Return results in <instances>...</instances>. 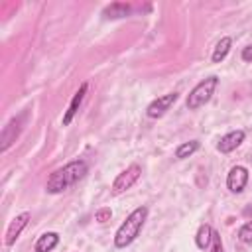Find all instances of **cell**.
Returning a JSON list of instances; mask_svg holds the SVG:
<instances>
[{"label": "cell", "mask_w": 252, "mask_h": 252, "mask_svg": "<svg viewBox=\"0 0 252 252\" xmlns=\"http://www.w3.org/2000/svg\"><path fill=\"white\" fill-rule=\"evenodd\" d=\"M89 173V163L85 159H73L57 169H53L45 181V191L51 195L65 193L73 185H77Z\"/></svg>", "instance_id": "6da1fadb"}, {"label": "cell", "mask_w": 252, "mask_h": 252, "mask_svg": "<svg viewBox=\"0 0 252 252\" xmlns=\"http://www.w3.org/2000/svg\"><path fill=\"white\" fill-rule=\"evenodd\" d=\"M148 215H150V211H148L146 205L136 207V209L120 222V226L116 228V232H114V248H118V250L128 248V246L140 236V232H142V228H144V224H146V220H148Z\"/></svg>", "instance_id": "7a4b0ae2"}, {"label": "cell", "mask_w": 252, "mask_h": 252, "mask_svg": "<svg viewBox=\"0 0 252 252\" xmlns=\"http://www.w3.org/2000/svg\"><path fill=\"white\" fill-rule=\"evenodd\" d=\"M217 87H219V77L217 75H209L207 79L199 81L189 91V94L185 96V108L187 110H199L201 106H205L213 98Z\"/></svg>", "instance_id": "3957f363"}, {"label": "cell", "mask_w": 252, "mask_h": 252, "mask_svg": "<svg viewBox=\"0 0 252 252\" xmlns=\"http://www.w3.org/2000/svg\"><path fill=\"white\" fill-rule=\"evenodd\" d=\"M140 177H142V167H140L138 163H130L126 169H122V171L114 177L112 187H110V193H112V195H122V193H126L128 189H132V187L140 181Z\"/></svg>", "instance_id": "277c9868"}, {"label": "cell", "mask_w": 252, "mask_h": 252, "mask_svg": "<svg viewBox=\"0 0 252 252\" xmlns=\"http://www.w3.org/2000/svg\"><path fill=\"white\" fill-rule=\"evenodd\" d=\"M177 98H179V93H177V91H171V93H165V94L154 98V100L146 106V116L152 118V120H158V118L165 116L167 110L177 102Z\"/></svg>", "instance_id": "5b68a950"}, {"label": "cell", "mask_w": 252, "mask_h": 252, "mask_svg": "<svg viewBox=\"0 0 252 252\" xmlns=\"http://www.w3.org/2000/svg\"><path fill=\"white\" fill-rule=\"evenodd\" d=\"M30 220H32V213H30V211H22L20 215H16V217L10 220V224H8V228H6V234H4V244H6L8 248L16 244V240L22 236V232H24V228L30 224Z\"/></svg>", "instance_id": "8992f818"}, {"label": "cell", "mask_w": 252, "mask_h": 252, "mask_svg": "<svg viewBox=\"0 0 252 252\" xmlns=\"http://www.w3.org/2000/svg\"><path fill=\"white\" fill-rule=\"evenodd\" d=\"M248 179H250L248 167L236 163V165H232V167L228 169V173H226V189H228L230 193L238 195V193H242V191L246 189Z\"/></svg>", "instance_id": "52a82bcc"}, {"label": "cell", "mask_w": 252, "mask_h": 252, "mask_svg": "<svg viewBox=\"0 0 252 252\" xmlns=\"http://www.w3.org/2000/svg\"><path fill=\"white\" fill-rule=\"evenodd\" d=\"M20 132H22V116L10 118L8 124L2 128V134H0V152L2 154H6L12 148V144L20 136Z\"/></svg>", "instance_id": "ba28073f"}, {"label": "cell", "mask_w": 252, "mask_h": 252, "mask_svg": "<svg viewBox=\"0 0 252 252\" xmlns=\"http://www.w3.org/2000/svg\"><path fill=\"white\" fill-rule=\"evenodd\" d=\"M87 91H89V83L85 81V83H81V87H79L77 93L73 94V98H71L67 110L63 112V118H61V124H63V126H69V124L73 122V118L77 116V112H79V108H81V104H83V100H85Z\"/></svg>", "instance_id": "9c48e42d"}, {"label": "cell", "mask_w": 252, "mask_h": 252, "mask_svg": "<svg viewBox=\"0 0 252 252\" xmlns=\"http://www.w3.org/2000/svg\"><path fill=\"white\" fill-rule=\"evenodd\" d=\"M246 140V132L244 130H230L224 136H220V140L217 142V150L220 154H230L234 152L242 142Z\"/></svg>", "instance_id": "30bf717a"}, {"label": "cell", "mask_w": 252, "mask_h": 252, "mask_svg": "<svg viewBox=\"0 0 252 252\" xmlns=\"http://www.w3.org/2000/svg\"><path fill=\"white\" fill-rule=\"evenodd\" d=\"M59 240H61L59 232L47 230V232H43V234L37 236V240H35V244H33V252H51V250L57 248Z\"/></svg>", "instance_id": "8fae6325"}, {"label": "cell", "mask_w": 252, "mask_h": 252, "mask_svg": "<svg viewBox=\"0 0 252 252\" xmlns=\"http://www.w3.org/2000/svg\"><path fill=\"white\" fill-rule=\"evenodd\" d=\"M132 14V6L126 4V2H112L108 6H104L102 10V16L106 20H120V18H126Z\"/></svg>", "instance_id": "7c38bea8"}, {"label": "cell", "mask_w": 252, "mask_h": 252, "mask_svg": "<svg viewBox=\"0 0 252 252\" xmlns=\"http://www.w3.org/2000/svg\"><path fill=\"white\" fill-rule=\"evenodd\" d=\"M230 47H232V39L228 35H222L217 45L213 47V53H211V61L213 63H222L226 59V55L230 53Z\"/></svg>", "instance_id": "4fadbf2b"}, {"label": "cell", "mask_w": 252, "mask_h": 252, "mask_svg": "<svg viewBox=\"0 0 252 252\" xmlns=\"http://www.w3.org/2000/svg\"><path fill=\"white\" fill-rule=\"evenodd\" d=\"M213 226L211 224H207V222H203L199 228H197V232H195V246L199 248V250H209L211 248V240H213Z\"/></svg>", "instance_id": "5bb4252c"}, {"label": "cell", "mask_w": 252, "mask_h": 252, "mask_svg": "<svg viewBox=\"0 0 252 252\" xmlns=\"http://www.w3.org/2000/svg\"><path fill=\"white\" fill-rule=\"evenodd\" d=\"M201 148V142L199 140H189V142H181L177 148H175V152H173V156H175V159H187V158H191L197 150Z\"/></svg>", "instance_id": "9a60e30c"}, {"label": "cell", "mask_w": 252, "mask_h": 252, "mask_svg": "<svg viewBox=\"0 0 252 252\" xmlns=\"http://www.w3.org/2000/svg\"><path fill=\"white\" fill-rule=\"evenodd\" d=\"M238 240L244 242V244H252V220L244 222V224L238 228Z\"/></svg>", "instance_id": "2e32d148"}, {"label": "cell", "mask_w": 252, "mask_h": 252, "mask_svg": "<svg viewBox=\"0 0 252 252\" xmlns=\"http://www.w3.org/2000/svg\"><path fill=\"white\" fill-rule=\"evenodd\" d=\"M112 219V211H110V207H102V209H96L94 211V220L96 222H106V220H110Z\"/></svg>", "instance_id": "e0dca14e"}, {"label": "cell", "mask_w": 252, "mask_h": 252, "mask_svg": "<svg viewBox=\"0 0 252 252\" xmlns=\"http://www.w3.org/2000/svg\"><path fill=\"white\" fill-rule=\"evenodd\" d=\"M211 252H224V246H222L220 234H219L217 230H213V240H211Z\"/></svg>", "instance_id": "ac0fdd59"}, {"label": "cell", "mask_w": 252, "mask_h": 252, "mask_svg": "<svg viewBox=\"0 0 252 252\" xmlns=\"http://www.w3.org/2000/svg\"><path fill=\"white\" fill-rule=\"evenodd\" d=\"M240 57H242V61H244V63H252V45H246V47H242V53H240Z\"/></svg>", "instance_id": "d6986e66"}]
</instances>
